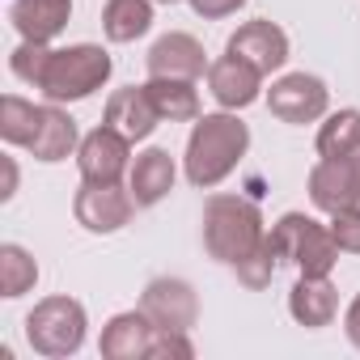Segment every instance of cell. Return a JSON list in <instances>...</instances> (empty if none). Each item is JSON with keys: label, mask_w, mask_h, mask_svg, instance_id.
I'll return each mask as SVG.
<instances>
[{"label": "cell", "mask_w": 360, "mask_h": 360, "mask_svg": "<svg viewBox=\"0 0 360 360\" xmlns=\"http://www.w3.org/2000/svg\"><path fill=\"white\" fill-rule=\"evenodd\" d=\"M0 136L9 144L30 148L39 161H64L77 144V123L56 106H34L9 94L0 98Z\"/></svg>", "instance_id": "6da1fadb"}, {"label": "cell", "mask_w": 360, "mask_h": 360, "mask_svg": "<svg viewBox=\"0 0 360 360\" xmlns=\"http://www.w3.org/2000/svg\"><path fill=\"white\" fill-rule=\"evenodd\" d=\"M250 144V131L233 115H204L195 119V131L187 140V178L195 187H217L221 178L233 174Z\"/></svg>", "instance_id": "7a4b0ae2"}, {"label": "cell", "mask_w": 360, "mask_h": 360, "mask_svg": "<svg viewBox=\"0 0 360 360\" xmlns=\"http://www.w3.org/2000/svg\"><path fill=\"white\" fill-rule=\"evenodd\" d=\"M263 242V217L242 195H212L204 208V246L221 263H242Z\"/></svg>", "instance_id": "3957f363"}, {"label": "cell", "mask_w": 360, "mask_h": 360, "mask_svg": "<svg viewBox=\"0 0 360 360\" xmlns=\"http://www.w3.org/2000/svg\"><path fill=\"white\" fill-rule=\"evenodd\" d=\"M106 77H110V56H106L102 47L81 43V47L51 51L39 89H43L51 102H77V98H89Z\"/></svg>", "instance_id": "277c9868"}, {"label": "cell", "mask_w": 360, "mask_h": 360, "mask_svg": "<svg viewBox=\"0 0 360 360\" xmlns=\"http://www.w3.org/2000/svg\"><path fill=\"white\" fill-rule=\"evenodd\" d=\"M26 339L39 356H72L85 343V309L72 297H47L26 318Z\"/></svg>", "instance_id": "5b68a950"}, {"label": "cell", "mask_w": 360, "mask_h": 360, "mask_svg": "<svg viewBox=\"0 0 360 360\" xmlns=\"http://www.w3.org/2000/svg\"><path fill=\"white\" fill-rule=\"evenodd\" d=\"M271 242L280 250V259H292L301 267V276H330V267L339 263V242L330 229H322L314 217L288 212L276 229Z\"/></svg>", "instance_id": "8992f818"}, {"label": "cell", "mask_w": 360, "mask_h": 360, "mask_svg": "<svg viewBox=\"0 0 360 360\" xmlns=\"http://www.w3.org/2000/svg\"><path fill=\"white\" fill-rule=\"evenodd\" d=\"M140 309L153 318L157 330H191L195 318H200L195 288H191L187 280H169V276H161V280H153V284L144 288Z\"/></svg>", "instance_id": "52a82bcc"}, {"label": "cell", "mask_w": 360, "mask_h": 360, "mask_svg": "<svg viewBox=\"0 0 360 360\" xmlns=\"http://www.w3.org/2000/svg\"><path fill=\"white\" fill-rule=\"evenodd\" d=\"M131 208H136V200L119 183H85L77 191V204H72L77 221L89 233H115V229H123L131 221Z\"/></svg>", "instance_id": "ba28073f"}, {"label": "cell", "mask_w": 360, "mask_h": 360, "mask_svg": "<svg viewBox=\"0 0 360 360\" xmlns=\"http://www.w3.org/2000/svg\"><path fill=\"white\" fill-rule=\"evenodd\" d=\"M267 106L284 123H314L326 110V85L309 72H288L267 89Z\"/></svg>", "instance_id": "9c48e42d"}, {"label": "cell", "mask_w": 360, "mask_h": 360, "mask_svg": "<svg viewBox=\"0 0 360 360\" xmlns=\"http://www.w3.org/2000/svg\"><path fill=\"white\" fill-rule=\"evenodd\" d=\"M309 200L322 208V212H343V208H356L360 204V174H356V161L352 157H322L314 169H309Z\"/></svg>", "instance_id": "30bf717a"}, {"label": "cell", "mask_w": 360, "mask_h": 360, "mask_svg": "<svg viewBox=\"0 0 360 360\" xmlns=\"http://www.w3.org/2000/svg\"><path fill=\"white\" fill-rule=\"evenodd\" d=\"M127 136H119L115 127H98L81 140V153H77V165H81V178L85 183H119L123 169H127Z\"/></svg>", "instance_id": "8fae6325"}, {"label": "cell", "mask_w": 360, "mask_h": 360, "mask_svg": "<svg viewBox=\"0 0 360 360\" xmlns=\"http://www.w3.org/2000/svg\"><path fill=\"white\" fill-rule=\"evenodd\" d=\"M259 85H263V72L255 64H246L242 56L225 51L217 64H208V89L221 106L238 110V106H250L259 98Z\"/></svg>", "instance_id": "7c38bea8"}, {"label": "cell", "mask_w": 360, "mask_h": 360, "mask_svg": "<svg viewBox=\"0 0 360 360\" xmlns=\"http://www.w3.org/2000/svg\"><path fill=\"white\" fill-rule=\"evenodd\" d=\"M153 339H157V326L153 318L140 309L131 314H115L102 330V356L106 360H140V356H153Z\"/></svg>", "instance_id": "4fadbf2b"}, {"label": "cell", "mask_w": 360, "mask_h": 360, "mask_svg": "<svg viewBox=\"0 0 360 360\" xmlns=\"http://www.w3.org/2000/svg\"><path fill=\"white\" fill-rule=\"evenodd\" d=\"M229 51L242 56L246 64H255L263 77L276 72L284 60H288V34L271 22H246L233 39H229Z\"/></svg>", "instance_id": "5bb4252c"}, {"label": "cell", "mask_w": 360, "mask_h": 360, "mask_svg": "<svg viewBox=\"0 0 360 360\" xmlns=\"http://www.w3.org/2000/svg\"><path fill=\"white\" fill-rule=\"evenodd\" d=\"M204 68H208L204 47L191 34H165L148 51V77H183V81H195Z\"/></svg>", "instance_id": "9a60e30c"}, {"label": "cell", "mask_w": 360, "mask_h": 360, "mask_svg": "<svg viewBox=\"0 0 360 360\" xmlns=\"http://www.w3.org/2000/svg\"><path fill=\"white\" fill-rule=\"evenodd\" d=\"M157 106H153V98H148V89L140 85H131V89H119V94H110V102H106V127H115L119 136H127V140H144L153 127H157Z\"/></svg>", "instance_id": "2e32d148"}, {"label": "cell", "mask_w": 360, "mask_h": 360, "mask_svg": "<svg viewBox=\"0 0 360 360\" xmlns=\"http://www.w3.org/2000/svg\"><path fill=\"white\" fill-rule=\"evenodd\" d=\"M72 18V0H18L9 22L18 26L22 39L30 43H51Z\"/></svg>", "instance_id": "e0dca14e"}, {"label": "cell", "mask_w": 360, "mask_h": 360, "mask_svg": "<svg viewBox=\"0 0 360 360\" xmlns=\"http://www.w3.org/2000/svg\"><path fill=\"white\" fill-rule=\"evenodd\" d=\"M127 191H131V200H136L140 208L165 200V195L174 191V157H169L165 148L140 153L136 165H131V183H127Z\"/></svg>", "instance_id": "ac0fdd59"}, {"label": "cell", "mask_w": 360, "mask_h": 360, "mask_svg": "<svg viewBox=\"0 0 360 360\" xmlns=\"http://www.w3.org/2000/svg\"><path fill=\"white\" fill-rule=\"evenodd\" d=\"M335 309H339V297L326 276H301L288 292V314L301 326H326L335 318Z\"/></svg>", "instance_id": "d6986e66"}, {"label": "cell", "mask_w": 360, "mask_h": 360, "mask_svg": "<svg viewBox=\"0 0 360 360\" xmlns=\"http://www.w3.org/2000/svg\"><path fill=\"white\" fill-rule=\"evenodd\" d=\"M144 89H148V98H153L161 119H169V123L200 119V94H195L191 81H183V77H153Z\"/></svg>", "instance_id": "ffe728a7"}, {"label": "cell", "mask_w": 360, "mask_h": 360, "mask_svg": "<svg viewBox=\"0 0 360 360\" xmlns=\"http://www.w3.org/2000/svg\"><path fill=\"white\" fill-rule=\"evenodd\" d=\"M153 26V5L148 0H106L102 9V30L110 43H136Z\"/></svg>", "instance_id": "44dd1931"}, {"label": "cell", "mask_w": 360, "mask_h": 360, "mask_svg": "<svg viewBox=\"0 0 360 360\" xmlns=\"http://www.w3.org/2000/svg\"><path fill=\"white\" fill-rule=\"evenodd\" d=\"M322 157H356L360 153V110H335L318 131Z\"/></svg>", "instance_id": "7402d4cb"}, {"label": "cell", "mask_w": 360, "mask_h": 360, "mask_svg": "<svg viewBox=\"0 0 360 360\" xmlns=\"http://www.w3.org/2000/svg\"><path fill=\"white\" fill-rule=\"evenodd\" d=\"M34 280H39V267H34V259L22 246H13V242L0 246V292L22 297V292L34 288Z\"/></svg>", "instance_id": "603a6c76"}, {"label": "cell", "mask_w": 360, "mask_h": 360, "mask_svg": "<svg viewBox=\"0 0 360 360\" xmlns=\"http://www.w3.org/2000/svg\"><path fill=\"white\" fill-rule=\"evenodd\" d=\"M276 259H280V250H276V242L271 238H263L242 263H238V280L246 284V288H267L271 284V276H276Z\"/></svg>", "instance_id": "cb8c5ba5"}, {"label": "cell", "mask_w": 360, "mask_h": 360, "mask_svg": "<svg viewBox=\"0 0 360 360\" xmlns=\"http://www.w3.org/2000/svg\"><path fill=\"white\" fill-rule=\"evenodd\" d=\"M47 60H51L47 43H30V39H26V43L13 51V72H18L22 81L39 85V81H43V72H47Z\"/></svg>", "instance_id": "d4e9b609"}, {"label": "cell", "mask_w": 360, "mask_h": 360, "mask_svg": "<svg viewBox=\"0 0 360 360\" xmlns=\"http://www.w3.org/2000/svg\"><path fill=\"white\" fill-rule=\"evenodd\" d=\"M330 233H335L339 250H347V255H360V204H356V208H343V212H335V221H330Z\"/></svg>", "instance_id": "484cf974"}, {"label": "cell", "mask_w": 360, "mask_h": 360, "mask_svg": "<svg viewBox=\"0 0 360 360\" xmlns=\"http://www.w3.org/2000/svg\"><path fill=\"white\" fill-rule=\"evenodd\" d=\"M169 356H178V360H191V356H195L187 330H157V339H153V360H169Z\"/></svg>", "instance_id": "4316f807"}, {"label": "cell", "mask_w": 360, "mask_h": 360, "mask_svg": "<svg viewBox=\"0 0 360 360\" xmlns=\"http://www.w3.org/2000/svg\"><path fill=\"white\" fill-rule=\"evenodd\" d=\"M242 5H246V0H191V9H195L200 18H208V22L229 18V13H238Z\"/></svg>", "instance_id": "83f0119b"}, {"label": "cell", "mask_w": 360, "mask_h": 360, "mask_svg": "<svg viewBox=\"0 0 360 360\" xmlns=\"http://www.w3.org/2000/svg\"><path fill=\"white\" fill-rule=\"evenodd\" d=\"M343 326H347V339H352V343L360 347V297H356V301L347 305V318H343Z\"/></svg>", "instance_id": "f1b7e54d"}, {"label": "cell", "mask_w": 360, "mask_h": 360, "mask_svg": "<svg viewBox=\"0 0 360 360\" xmlns=\"http://www.w3.org/2000/svg\"><path fill=\"white\" fill-rule=\"evenodd\" d=\"M13 187H18V169H13V161H5V191H0V195H13Z\"/></svg>", "instance_id": "f546056e"}, {"label": "cell", "mask_w": 360, "mask_h": 360, "mask_svg": "<svg viewBox=\"0 0 360 360\" xmlns=\"http://www.w3.org/2000/svg\"><path fill=\"white\" fill-rule=\"evenodd\" d=\"M157 5H174V0H157Z\"/></svg>", "instance_id": "4dcf8cb0"}]
</instances>
